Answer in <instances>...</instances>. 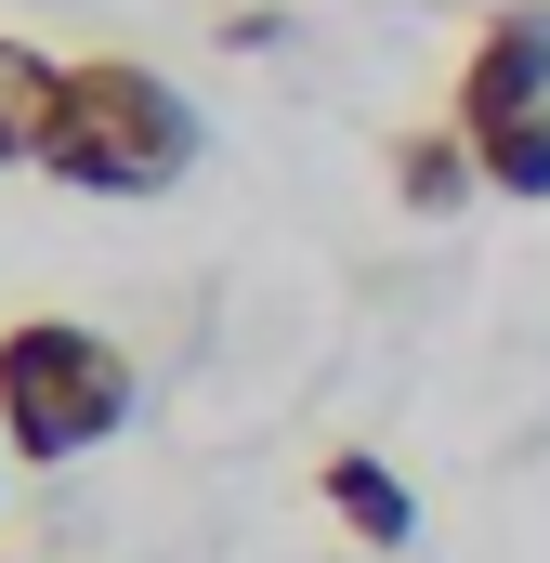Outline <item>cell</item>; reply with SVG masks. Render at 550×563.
Wrapping results in <instances>:
<instances>
[{
  "instance_id": "obj_7",
  "label": "cell",
  "mask_w": 550,
  "mask_h": 563,
  "mask_svg": "<svg viewBox=\"0 0 550 563\" xmlns=\"http://www.w3.org/2000/svg\"><path fill=\"white\" fill-rule=\"evenodd\" d=\"M472 170H485V197H550V106L538 119H512V132L472 144Z\"/></svg>"
},
{
  "instance_id": "obj_5",
  "label": "cell",
  "mask_w": 550,
  "mask_h": 563,
  "mask_svg": "<svg viewBox=\"0 0 550 563\" xmlns=\"http://www.w3.org/2000/svg\"><path fill=\"white\" fill-rule=\"evenodd\" d=\"M53 66H66V53H40V40H13V26H0V170H26V157H40Z\"/></svg>"
},
{
  "instance_id": "obj_1",
  "label": "cell",
  "mask_w": 550,
  "mask_h": 563,
  "mask_svg": "<svg viewBox=\"0 0 550 563\" xmlns=\"http://www.w3.org/2000/svg\"><path fill=\"white\" fill-rule=\"evenodd\" d=\"M26 170L66 184V197H170V184L197 170V106H184L144 53H66Z\"/></svg>"
},
{
  "instance_id": "obj_2",
  "label": "cell",
  "mask_w": 550,
  "mask_h": 563,
  "mask_svg": "<svg viewBox=\"0 0 550 563\" xmlns=\"http://www.w3.org/2000/svg\"><path fill=\"white\" fill-rule=\"evenodd\" d=\"M144 407L132 341H106L92 314H0V445L26 472H66L92 445H119Z\"/></svg>"
},
{
  "instance_id": "obj_8",
  "label": "cell",
  "mask_w": 550,
  "mask_h": 563,
  "mask_svg": "<svg viewBox=\"0 0 550 563\" xmlns=\"http://www.w3.org/2000/svg\"><path fill=\"white\" fill-rule=\"evenodd\" d=\"M223 13H250V0H223Z\"/></svg>"
},
{
  "instance_id": "obj_4",
  "label": "cell",
  "mask_w": 550,
  "mask_h": 563,
  "mask_svg": "<svg viewBox=\"0 0 550 563\" xmlns=\"http://www.w3.org/2000/svg\"><path fill=\"white\" fill-rule=\"evenodd\" d=\"M315 498H328V525H341V538H367V551H407V538H419L407 472H394V459H367V445H328V459H315Z\"/></svg>"
},
{
  "instance_id": "obj_3",
  "label": "cell",
  "mask_w": 550,
  "mask_h": 563,
  "mask_svg": "<svg viewBox=\"0 0 550 563\" xmlns=\"http://www.w3.org/2000/svg\"><path fill=\"white\" fill-rule=\"evenodd\" d=\"M538 106H550V0H498L472 26L459 79H446V132L485 144V132H512V119H538Z\"/></svg>"
},
{
  "instance_id": "obj_9",
  "label": "cell",
  "mask_w": 550,
  "mask_h": 563,
  "mask_svg": "<svg viewBox=\"0 0 550 563\" xmlns=\"http://www.w3.org/2000/svg\"><path fill=\"white\" fill-rule=\"evenodd\" d=\"M0 459H13V445H0Z\"/></svg>"
},
{
  "instance_id": "obj_6",
  "label": "cell",
  "mask_w": 550,
  "mask_h": 563,
  "mask_svg": "<svg viewBox=\"0 0 550 563\" xmlns=\"http://www.w3.org/2000/svg\"><path fill=\"white\" fill-rule=\"evenodd\" d=\"M472 184H485V170H472V144L446 132V119H432V132H394V197H407V210H459Z\"/></svg>"
}]
</instances>
